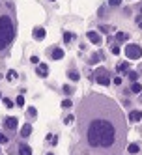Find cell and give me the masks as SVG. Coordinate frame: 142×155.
Wrapping results in <instances>:
<instances>
[{
  "mask_svg": "<svg viewBox=\"0 0 142 155\" xmlns=\"http://www.w3.org/2000/svg\"><path fill=\"white\" fill-rule=\"evenodd\" d=\"M79 131L96 152H118L127 129L120 107L105 95L92 94L81 103Z\"/></svg>",
  "mask_w": 142,
  "mask_h": 155,
  "instance_id": "6da1fadb",
  "label": "cell"
},
{
  "mask_svg": "<svg viewBox=\"0 0 142 155\" xmlns=\"http://www.w3.org/2000/svg\"><path fill=\"white\" fill-rule=\"evenodd\" d=\"M13 34H15V28H13V23L8 15H2L0 17V49L8 47L13 39Z\"/></svg>",
  "mask_w": 142,
  "mask_h": 155,
  "instance_id": "7a4b0ae2",
  "label": "cell"
},
{
  "mask_svg": "<svg viewBox=\"0 0 142 155\" xmlns=\"http://www.w3.org/2000/svg\"><path fill=\"white\" fill-rule=\"evenodd\" d=\"M125 56H127L129 60H139V58L142 56L140 45H137V43H129V45L125 47Z\"/></svg>",
  "mask_w": 142,
  "mask_h": 155,
  "instance_id": "3957f363",
  "label": "cell"
},
{
  "mask_svg": "<svg viewBox=\"0 0 142 155\" xmlns=\"http://www.w3.org/2000/svg\"><path fill=\"white\" fill-rule=\"evenodd\" d=\"M94 79H96V82H99L101 86H109L110 84V75H109V71H106L105 67H99V69L96 71V75H94Z\"/></svg>",
  "mask_w": 142,
  "mask_h": 155,
  "instance_id": "277c9868",
  "label": "cell"
},
{
  "mask_svg": "<svg viewBox=\"0 0 142 155\" xmlns=\"http://www.w3.org/2000/svg\"><path fill=\"white\" fill-rule=\"evenodd\" d=\"M17 125H19V122H17V118H13V116H8L6 120H4V127H8V129H15Z\"/></svg>",
  "mask_w": 142,
  "mask_h": 155,
  "instance_id": "5b68a950",
  "label": "cell"
},
{
  "mask_svg": "<svg viewBox=\"0 0 142 155\" xmlns=\"http://www.w3.org/2000/svg\"><path fill=\"white\" fill-rule=\"evenodd\" d=\"M38 75L39 77H47V75H49V66H47V64H39L38 66Z\"/></svg>",
  "mask_w": 142,
  "mask_h": 155,
  "instance_id": "8992f818",
  "label": "cell"
},
{
  "mask_svg": "<svg viewBox=\"0 0 142 155\" xmlns=\"http://www.w3.org/2000/svg\"><path fill=\"white\" fill-rule=\"evenodd\" d=\"M88 39L92 43H96V45H99V43H101V36L97 34V32H88Z\"/></svg>",
  "mask_w": 142,
  "mask_h": 155,
  "instance_id": "52a82bcc",
  "label": "cell"
},
{
  "mask_svg": "<svg viewBox=\"0 0 142 155\" xmlns=\"http://www.w3.org/2000/svg\"><path fill=\"white\" fill-rule=\"evenodd\" d=\"M129 120H131V122H140L142 120V112H140V110H131Z\"/></svg>",
  "mask_w": 142,
  "mask_h": 155,
  "instance_id": "ba28073f",
  "label": "cell"
},
{
  "mask_svg": "<svg viewBox=\"0 0 142 155\" xmlns=\"http://www.w3.org/2000/svg\"><path fill=\"white\" fill-rule=\"evenodd\" d=\"M30 133H32V125H30V124H25V125H23V129H21V137H30Z\"/></svg>",
  "mask_w": 142,
  "mask_h": 155,
  "instance_id": "9c48e42d",
  "label": "cell"
},
{
  "mask_svg": "<svg viewBox=\"0 0 142 155\" xmlns=\"http://www.w3.org/2000/svg\"><path fill=\"white\" fill-rule=\"evenodd\" d=\"M19 155H32V150H30V146L21 144V146H19Z\"/></svg>",
  "mask_w": 142,
  "mask_h": 155,
  "instance_id": "30bf717a",
  "label": "cell"
},
{
  "mask_svg": "<svg viewBox=\"0 0 142 155\" xmlns=\"http://www.w3.org/2000/svg\"><path fill=\"white\" fill-rule=\"evenodd\" d=\"M34 38L36 39H43L45 38V28H34Z\"/></svg>",
  "mask_w": 142,
  "mask_h": 155,
  "instance_id": "8fae6325",
  "label": "cell"
},
{
  "mask_svg": "<svg viewBox=\"0 0 142 155\" xmlns=\"http://www.w3.org/2000/svg\"><path fill=\"white\" fill-rule=\"evenodd\" d=\"M51 56H53L54 60H62V58H64V51H62V49H54Z\"/></svg>",
  "mask_w": 142,
  "mask_h": 155,
  "instance_id": "7c38bea8",
  "label": "cell"
},
{
  "mask_svg": "<svg viewBox=\"0 0 142 155\" xmlns=\"http://www.w3.org/2000/svg\"><path fill=\"white\" fill-rule=\"evenodd\" d=\"M127 69H129V64H127V62H120V64L116 66V71H118V73H124V71H127Z\"/></svg>",
  "mask_w": 142,
  "mask_h": 155,
  "instance_id": "4fadbf2b",
  "label": "cell"
},
{
  "mask_svg": "<svg viewBox=\"0 0 142 155\" xmlns=\"http://www.w3.org/2000/svg\"><path fill=\"white\" fill-rule=\"evenodd\" d=\"M116 39H118L120 43H124V41H127V39H129V34H125V32H118V34H116Z\"/></svg>",
  "mask_w": 142,
  "mask_h": 155,
  "instance_id": "5bb4252c",
  "label": "cell"
},
{
  "mask_svg": "<svg viewBox=\"0 0 142 155\" xmlns=\"http://www.w3.org/2000/svg\"><path fill=\"white\" fill-rule=\"evenodd\" d=\"M131 92L133 94H140L142 92V86L139 84V82H133V84H131Z\"/></svg>",
  "mask_w": 142,
  "mask_h": 155,
  "instance_id": "9a60e30c",
  "label": "cell"
},
{
  "mask_svg": "<svg viewBox=\"0 0 142 155\" xmlns=\"http://www.w3.org/2000/svg\"><path fill=\"white\" fill-rule=\"evenodd\" d=\"M139 150H140L139 144H129V146H127V152H129V153H139Z\"/></svg>",
  "mask_w": 142,
  "mask_h": 155,
  "instance_id": "2e32d148",
  "label": "cell"
},
{
  "mask_svg": "<svg viewBox=\"0 0 142 155\" xmlns=\"http://www.w3.org/2000/svg\"><path fill=\"white\" fill-rule=\"evenodd\" d=\"M68 77L71 79V81H79V79H81V75H79L77 71H69V73H68Z\"/></svg>",
  "mask_w": 142,
  "mask_h": 155,
  "instance_id": "e0dca14e",
  "label": "cell"
},
{
  "mask_svg": "<svg viewBox=\"0 0 142 155\" xmlns=\"http://www.w3.org/2000/svg\"><path fill=\"white\" fill-rule=\"evenodd\" d=\"M137 79H139V73H137V71H129V81L137 82Z\"/></svg>",
  "mask_w": 142,
  "mask_h": 155,
  "instance_id": "ac0fdd59",
  "label": "cell"
},
{
  "mask_svg": "<svg viewBox=\"0 0 142 155\" xmlns=\"http://www.w3.org/2000/svg\"><path fill=\"white\" fill-rule=\"evenodd\" d=\"M71 105H73V103H71V99H64V101H62V107H64V109H69Z\"/></svg>",
  "mask_w": 142,
  "mask_h": 155,
  "instance_id": "d6986e66",
  "label": "cell"
},
{
  "mask_svg": "<svg viewBox=\"0 0 142 155\" xmlns=\"http://www.w3.org/2000/svg\"><path fill=\"white\" fill-rule=\"evenodd\" d=\"M71 39H73V34H69V32H66V34H64V41H66V43H69Z\"/></svg>",
  "mask_w": 142,
  "mask_h": 155,
  "instance_id": "ffe728a7",
  "label": "cell"
},
{
  "mask_svg": "<svg viewBox=\"0 0 142 155\" xmlns=\"http://www.w3.org/2000/svg\"><path fill=\"white\" fill-rule=\"evenodd\" d=\"M64 92H66V94H68V95H71V94H73V86H69V84H66V86H64Z\"/></svg>",
  "mask_w": 142,
  "mask_h": 155,
  "instance_id": "44dd1931",
  "label": "cell"
},
{
  "mask_svg": "<svg viewBox=\"0 0 142 155\" xmlns=\"http://www.w3.org/2000/svg\"><path fill=\"white\" fill-rule=\"evenodd\" d=\"M15 79H17V73H15V71H10V73H8V81H15Z\"/></svg>",
  "mask_w": 142,
  "mask_h": 155,
  "instance_id": "7402d4cb",
  "label": "cell"
},
{
  "mask_svg": "<svg viewBox=\"0 0 142 155\" xmlns=\"http://www.w3.org/2000/svg\"><path fill=\"white\" fill-rule=\"evenodd\" d=\"M109 4H110L112 8H118V6L122 4V0H109Z\"/></svg>",
  "mask_w": 142,
  "mask_h": 155,
  "instance_id": "603a6c76",
  "label": "cell"
},
{
  "mask_svg": "<svg viewBox=\"0 0 142 155\" xmlns=\"http://www.w3.org/2000/svg\"><path fill=\"white\" fill-rule=\"evenodd\" d=\"M15 103H17L19 107H25V97H23V95H19V97H17V101H15Z\"/></svg>",
  "mask_w": 142,
  "mask_h": 155,
  "instance_id": "cb8c5ba5",
  "label": "cell"
},
{
  "mask_svg": "<svg viewBox=\"0 0 142 155\" xmlns=\"http://www.w3.org/2000/svg\"><path fill=\"white\" fill-rule=\"evenodd\" d=\"M99 60H101V54H94V56H92V60H90V62H92V64H97Z\"/></svg>",
  "mask_w": 142,
  "mask_h": 155,
  "instance_id": "d4e9b609",
  "label": "cell"
},
{
  "mask_svg": "<svg viewBox=\"0 0 142 155\" xmlns=\"http://www.w3.org/2000/svg\"><path fill=\"white\" fill-rule=\"evenodd\" d=\"M28 114H30L32 118H36V116H38V110H36L34 107H32V109H28Z\"/></svg>",
  "mask_w": 142,
  "mask_h": 155,
  "instance_id": "484cf974",
  "label": "cell"
},
{
  "mask_svg": "<svg viewBox=\"0 0 142 155\" xmlns=\"http://www.w3.org/2000/svg\"><path fill=\"white\" fill-rule=\"evenodd\" d=\"M4 105H6L8 109H11V107H13V103H11L10 99H6V97H4Z\"/></svg>",
  "mask_w": 142,
  "mask_h": 155,
  "instance_id": "4316f807",
  "label": "cell"
},
{
  "mask_svg": "<svg viewBox=\"0 0 142 155\" xmlns=\"http://www.w3.org/2000/svg\"><path fill=\"white\" fill-rule=\"evenodd\" d=\"M6 142H8V137H6V135H2V133H0V144H6Z\"/></svg>",
  "mask_w": 142,
  "mask_h": 155,
  "instance_id": "83f0119b",
  "label": "cell"
},
{
  "mask_svg": "<svg viewBox=\"0 0 142 155\" xmlns=\"http://www.w3.org/2000/svg\"><path fill=\"white\" fill-rule=\"evenodd\" d=\"M112 54H120V47H118V45L112 47Z\"/></svg>",
  "mask_w": 142,
  "mask_h": 155,
  "instance_id": "f1b7e54d",
  "label": "cell"
},
{
  "mask_svg": "<svg viewBox=\"0 0 142 155\" xmlns=\"http://www.w3.org/2000/svg\"><path fill=\"white\" fill-rule=\"evenodd\" d=\"M137 25H139V28H142V15L137 17Z\"/></svg>",
  "mask_w": 142,
  "mask_h": 155,
  "instance_id": "f546056e",
  "label": "cell"
},
{
  "mask_svg": "<svg viewBox=\"0 0 142 155\" xmlns=\"http://www.w3.org/2000/svg\"><path fill=\"white\" fill-rule=\"evenodd\" d=\"M99 30H101V32H105V34H106V32H110L109 26H99Z\"/></svg>",
  "mask_w": 142,
  "mask_h": 155,
  "instance_id": "4dcf8cb0",
  "label": "cell"
},
{
  "mask_svg": "<svg viewBox=\"0 0 142 155\" xmlns=\"http://www.w3.org/2000/svg\"><path fill=\"white\" fill-rule=\"evenodd\" d=\"M114 84L120 86V84H122V77H116V79H114Z\"/></svg>",
  "mask_w": 142,
  "mask_h": 155,
  "instance_id": "1f68e13d",
  "label": "cell"
},
{
  "mask_svg": "<svg viewBox=\"0 0 142 155\" xmlns=\"http://www.w3.org/2000/svg\"><path fill=\"white\" fill-rule=\"evenodd\" d=\"M64 122H66V124H71V122H73V116H66Z\"/></svg>",
  "mask_w": 142,
  "mask_h": 155,
  "instance_id": "d6a6232c",
  "label": "cell"
},
{
  "mask_svg": "<svg viewBox=\"0 0 142 155\" xmlns=\"http://www.w3.org/2000/svg\"><path fill=\"white\" fill-rule=\"evenodd\" d=\"M30 60H32V64H39V58H38V56H32Z\"/></svg>",
  "mask_w": 142,
  "mask_h": 155,
  "instance_id": "836d02e7",
  "label": "cell"
},
{
  "mask_svg": "<svg viewBox=\"0 0 142 155\" xmlns=\"http://www.w3.org/2000/svg\"><path fill=\"white\" fill-rule=\"evenodd\" d=\"M49 155H53V153H49Z\"/></svg>",
  "mask_w": 142,
  "mask_h": 155,
  "instance_id": "e575fe53",
  "label": "cell"
}]
</instances>
